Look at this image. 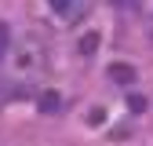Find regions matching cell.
Segmentation results:
<instances>
[{
  "instance_id": "1",
  "label": "cell",
  "mask_w": 153,
  "mask_h": 146,
  "mask_svg": "<svg viewBox=\"0 0 153 146\" xmlns=\"http://www.w3.org/2000/svg\"><path fill=\"white\" fill-rule=\"evenodd\" d=\"M15 69L18 73H40L44 69V48L36 44V40L18 44V51H15Z\"/></svg>"
},
{
  "instance_id": "2",
  "label": "cell",
  "mask_w": 153,
  "mask_h": 146,
  "mask_svg": "<svg viewBox=\"0 0 153 146\" xmlns=\"http://www.w3.org/2000/svg\"><path fill=\"white\" fill-rule=\"evenodd\" d=\"M48 4H51V11L59 18H69V22L80 15V4H76V0H48Z\"/></svg>"
},
{
  "instance_id": "3",
  "label": "cell",
  "mask_w": 153,
  "mask_h": 146,
  "mask_svg": "<svg viewBox=\"0 0 153 146\" xmlns=\"http://www.w3.org/2000/svg\"><path fill=\"white\" fill-rule=\"evenodd\" d=\"M109 80H117V84H135V69L117 62V66H109Z\"/></svg>"
},
{
  "instance_id": "4",
  "label": "cell",
  "mask_w": 153,
  "mask_h": 146,
  "mask_svg": "<svg viewBox=\"0 0 153 146\" xmlns=\"http://www.w3.org/2000/svg\"><path fill=\"white\" fill-rule=\"evenodd\" d=\"M99 40H102V36L95 33V29H88L80 40H76V51H80V55H95V51H99Z\"/></svg>"
},
{
  "instance_id": "5",
  "label": "cell",
  "mask_w": 153,
  "mask_h": 146,
  "mask_svg": "<svg viewBox=\"0 0 153 146\" xmlns=\"http://www.w3.org/2000/svg\"><path fill=\"white\" fill-rule=\"evenodd\" d=\"M40 110H44V113H59V110H62V95L44 91V95H40Z\"/></svg>"
},
{
  "instance_id": "6",
  "label": "cell",
  "mask_w": 153,
  "mask_h": 146,
  "mask_svg": "<svg viewBox=\"0 0 153 146\" xmlns=\"http://www.w3.org/2000/svg\"><path fill=\"white\" fill-rule=\"evenodd\" d=\"M7 48H11V29L0 22V59H4V51H7Z\"/></svg>"
},
{
  "instance_id": "7",
  "label": "cell",
  "mask_w": 153,
  "mask_h": 146,
  "mask_svg": "<svg viewBox=\"0 0 153 146\" xmlns=\"http://www.w3.org/2000/svg\"><path fill=\"white\" fill-rule=\"evenodd\" d=\"M131 110H135V113H142V110H146V99H142V95H131Z\"/></svg>"
},
{
  "instance_id": "8",
  "label": "cell",
  "mask_w": 153,
  "mask_h": 146,
  "mask_svg": "<svg viewBox=\"0 0 153 146\" xmlns=\"http://www.w3.org/2000/svg\"><path fill=\"white\" fill-rule=\"evenodd\" d=\"M113 4H120V7H131V4H135V0H113Z\"/></svg>"
}]
</instances>
